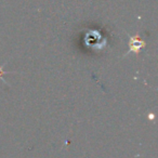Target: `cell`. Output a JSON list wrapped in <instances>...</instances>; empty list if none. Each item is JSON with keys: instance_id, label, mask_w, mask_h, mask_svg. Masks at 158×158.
<instances>
[{"instance_id": "1", "label": "cell", "mask_w": 158, "mask_h": 158, "mask_svg": "<svg viewBox=\"0 0 158 158\" xmlns=\"http://www.w3.org/2000/svg\"><path fill=\"white\" fill-rule=\"evenodd\" d=\"M129 46H130V50L128 51L127 54L133 52L134 54H138L139 51L145 47V42L142 39H140L139 37L134 36V37H130V41H129Z\"/></svg>"}, {"instance_id": "2", "label": "cell", "mask_w": 158, "mask_h": 158, "mask_svg": "<svg viewBox=\"0 0 158 158\" xmlns=\"http://www.w3.org/2000/svg\"><path fill=\"white\" fill-rule=\"evenodd\" d=\"M5 65H6V64H3L2 66H0V77L2 76L3 74H7V72H5V70H2V67H3V66H5Z\"/></svg>"}]
</instances>
